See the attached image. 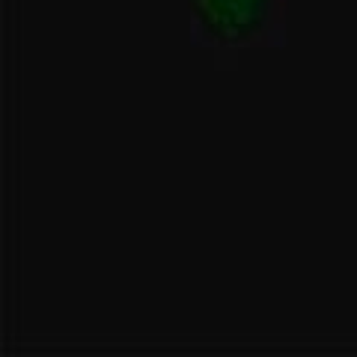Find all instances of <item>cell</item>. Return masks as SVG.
I'll return each instance as SVG.
<instances>
[{
	"label": "cell",
	"mask_w": 357,
	"mask_h": 357,
	"mask_svg": "<svg viewBox=\"0 0 357 357\" xmlns=\"http://www.w3.org/2000/svg\"><path fill=\"white\" fill-rule=\"evenodd\" d=\"M274 0H194V13L215 39H250L265 24Z\"/></svg>",
	"instance_id": "1"
}]
</instances>
